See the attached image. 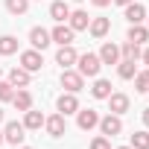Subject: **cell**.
<instances>
[{
    "mask_svg": "<svg viewBox=\"0 0 149 149\" xmlns=\"http://www.w3.org/2000/svg\"><path fill=\"white\" fill-rule=\"evenodd\" d=\"M61 88H64L67 94H79V91L85 88V76H82L79 70L64 67V70H61Z\"/></svg>",
    "mask_w": 149,
    "mask_h": 149,
    "instance_id": "cell-1",
    "label": "cell"
},
{
    "mask_svg": "<svg viewBox=\"0 0 149 149\" xmlns=\"http://www.w3.org/2000/svg\"><path fill=\"white\" fill-rule=\"evenodd\" d=\"M100 67H102V61H100V56H97V53H85V56H79V58H76V70L82 73V76H97Z\"/></svg>",
    "mask_w": 149,
    "mask_h": 149,
    "instance_id": "cell-2",
    "label": "cell"
},
{
    "mask_svg": "<svg viewBox=\"0 0 149 149\" xmlns=\"http://www.w3.org/2000/svg\"><path fill=\"white\" fill-rule=\"evenodd\" d=\"M24 137H26V129H24V123H18V120L6 123V129H3V140H6V143H12V146H21V143H24Z\"/></svg>",
    "mask_w": 149,
    "mask_h": 149,
    "instance_id": "cell-3",
    "label": "cell"
},
{
    "mask_svg": "<svg viewBox=\"0 0 149 149\" xmlns=\"http://www.w3.org/2000/svg\"><path fill=\"white\" fill-rule=\"evenodd\" d=\"M100 132H102L105 137L120 134V132H123V120H120V114H105V117H100Z\"/></svg>",
    "mask_w": 149,
    "mask_h": 149,
    "instance_id": "cell-4",
    "label": "cell"
},
{
    "mask_svg": "<svg viewBox=\"0 0 149 149\" xmlns=\"http://www.w3.org/2000/svg\"><path fill=\"white\" fill-rule=\"evenodd\" d=\"M76 126H79L82 132H91L94 126H100V114H97L94 108H79V111H76Z\"/></svg>",
    "mask_w": 149,
    "mask_h": 149,
    "instance_id": "cell-5",
    "label": "cell"
},
{
    "mask_svg": "<svg viewBox=\"0 0 149 149\" xmlns=\"http://www.w3.org/2000/svg\"><path fill=\"white\" fill-rule=\"evenodd\" d=\"M29 44H32V50H47L53 44V38H50V32L44 26H32L29 29Z\"/></svg>",
    "mask_w": 149,
    "mask_h": 149,
    "instance_id": "cell-6",
    "label": "cell"
},
{
    "mask_svg": "<svg viewBox=\"0 0 149 149\" xmlns=\"http://www.w3.org/2000/svg\"><path fill=\"white\" fill-rule=\"evenodd\" d=\"M21 67L29 70V73H35V70L44 67V56L38 50H26V53H21Z\"/></svg>",
    "mask_w": 149,
    "mask_h": 149,
    "instance_id": "cell-7",
    "label": "cell"
},
{
    "mask_svg": "<svg viewBox=\"0 0 149 149\" xmlns=\"http://www.w3.org/2000/svg\"><path fill=\"white\" fill-rule=\"evenodd\" d=\"M44 129H47V134H50V137H61V134H64V129H67V123H64V114L44 117Z\"/></svg>",
    "mask_w": 149,
    "mask_h": 149,
    "instance_id": "cell-8",
    "label": "cell"
},
{
    "mask_svg": "<svg viewBox=\"0 0 149 149\" xmlns=\"http://www.w3.org/2000/svg\"><path fill=\"white\" fill-rule=\"evenodd\" d=\"M56 108H58V114H76L79 111V100H76V94H61L58 97V102H56Z\"/></svg>",
    "mask_w": 149,
    "mask_h": 149,
    "instance_id": "cell-9",
    "label": "cell"
},
{
    "mask_svg": "<svg viewBox=\"0 0 149 149\" xmlns=\"http://www.w3.org/2000/svg\"><path fill=\"white\" fill-rule=\"evenodd\" d=\"M73 35H76V32H73L67 24H56V29L50 32V38H53L58 47H64V44H73Z\"/></svg>",
    "mask_w": 149,
    "mask_h": 149,
    "instance_id": "cell-10",
    "label": "cell"
},
{
    "mask_svg": "<svg viewBox=\"0 0 149 149\" xmlns=\"http://www.w3.org/2000/svg\"><path fill=\"white\" fill-rule=\"evenodd\" d=\"M76 58H79V53L73 50V44H64V47H58V53H56V64H61V67L76 64Z\"/></svg>",
    "mask_w": 149,
    "mask_h": 149,
    "instance_id": "cell-11",
    "label": "cell"
},
{
    "mask_svg": "<svg viewBox=\"0 0 149 149\" xmlns=\"http://www.w3.org/2000/svg\"><path fill=\"white\" fill-rule=\"evenodd\" d=\"M88 24H91V18H88V12H70V18H67V26L73 29V32H85L88 29Z\"/></svg>",
    "mask_w": 149,
    "mask_h": 149,
    "instance_id": "cell-12",
    "label": "cell"
},
{
    "mask_svg": "<svg viewBox=\"0 0 149 149\" xmlns=\"http://www.w3.org/2000/svg\"><path fill=\"white\" fill-rule=\"evenodd\" d=\"M108 29H111V21H108V18H91V24H88V32H91L94 38H105Z\"/></svg>",
    "mask_w": 149,
    "mask_h": 149,
    "instance_id": "cell-13",
    "label": "cell"
},
{
    "mask_svg": "<svg viewBox=\"0 0 149 149\" xmlns=\"http://www.w3.org/2000/svg\"><path fill=\"white\" fill-rule=\"evenodd\" d=\"M100 61H102V64H117V61H120V47L111 44V41H105L102 50H100Z\"/></svg>",
    "mask_w": 149,
    "mask_h": 149,
    "instance_id": "cell-14",
    "label": "cell"
},
{
    "mask_svg": "<svg viewBox=\"0 0 149 149\" xmlns=\"http://www.w3.org/2000/svg\"><path fill=\"white\" fill-rule=\"evenodd\" d=\"M50 18H53L56 24H64V21L70 18V6L64 3V0H56V3H50Z\"/></svg>",
    "mask_w": 149,
    "mask_h": 149,
    "instance_id": "cell-15",
    "label": "cell"
},
{
    "mask_svg": "<svg viewBox=\"0 0 149 149\" xmlns=\"http://www.w3.org/2000/svg\"><path fill=\"white\" fill-rule=\"evenodd\" d=\"M123 9H126V21H129V24H143V21H146V9L137 3V0L129 3V6H123Z\"/></svg>",
    "mask_w": 149,
    "mask_h": 149,
    "instance_id": "cell-16",
    "label": "cell"
},
{
    "mask_svg": "<svg viewBox=\"0 0 149 149\" xmlns=\"http://www.w3.org/2000/svg\"><path fill=\"white\" fill-rule=\"evenodd\" d=\"M108 108H111V114H126V111H129V97L111 91V97H108Z\"/></svg>",
    "mask_w": 149,
    "mask_h": 149,
    "instance_id": "cell-17",
    "label": "cell"
},
{
    "mask_svg": "<svg viewBox=\"0 0 149 149\" xmlns=\"http://www.w3.org/2000/svg\"><path fill=\"white\" fill-rule=\"evenodd\" d=\"M12 105H15L18 111H29V108H32V94L24 91V88H18L15 97H12Z\"/></svg>",
    "mask_w": 149,
    "mask_h": 149,
    "instance_id": "cell-18",
    "label": "cell"
},
{
    "mask_svg": "<svg viewBox=\"0 0 149 149\" xmlns=\"http://www.w3.org/2000/svg\"><path fill=\"white\" fill-rule=\"evenodd\" d=\"M129 41H132V44H146V41H149V29H146L143 24H132V26H129Z\"/></svg>",
    "mask_w": 149,
    "mask_h": 149,
    "instance_id": "cell-19",
    "label": "cell"
},
{
    "mask_svg": "<svg viewBox=\"0 0 149 149\" xmlns=\"http://www.w3.org/2000/svg\"><path fill=\"white\" fill-rule=\"evenodd\" d=\"M9 82H12L15 88H26V85H29V70L12 67V70H9Z\"/></svg>",
    "mask_w": 149,
    "mask_h": 149,
    "instance_id": "cell-20",
    "label": "cell"
},
{
    "mask_svg": "<svg viewBox=\"0 0 149 149\" xmlns=\"http://www.w3.org/2000/svg\"><path fill=\"white\" fill-rule=\"evenodd\" d=\"M134 73H137V64L132 58H120L117 61V76L120 79H134Z\"/></svg>",
    "mask_w": 149,
    "mask_h": 149,
    "instance_id": "cell-21",
    "label": "cell"
},
{
    "mask_svg": "<svg viewBox=\"0 0 149 149\" xmlns=\"http://www.w3.org/2000/svg\"><path fill=\"white\" fill-rule=\"evenodd\" d=\"M41 126H44V114H41V111H32V108L24 111V129H32V132H35V129H41Z\"/></svg>",
    "mask_w": 149,
    "mask_h": 149,
    "instance_id": "cell-22",
    "label": "cell"
},
{
    "mask_svg": "<svg viewBox=\"0 0 149 149\" xmlns=\"http://www.w3.org/2000/svg\"><path fill=\"white\" fill-rule=\"evenodd\" d=\"M91 94H94L97 100H108V97H111V82H108V79H97L94 88H91Z\"/></svg>",
    "mask_w": 149,
    "mask_h": 149,
    "instance_id": "cell-23",
    "label": "cell"
},
{
    "mask_svg": "<svg viewBox=\"0 0 149 149\" xmlns=\"http://www.w3.org/2000/svg\"><path fill=\"white\" fill-rule=\"evenodd\" d=\"M18 53V38L15 35H0V56H12Z\"/></svg>",
    "mask_w": 149,
    "mask_h": 149,
    "instance_id": "cell-24",
    "label": "cell"
},
{
    "mask_svg": "<svg viewBox=\"0 0 149 149\" xmlns=\"http://www.w3.org/2000/svg\"><path fill=\"white\" fill-rule=\"evenodd\" d=\"M140 53H143V50H140V44H132V41H126V44L120 47V56H123V58H132V61H137V58H140Z\"/></svg>",
    "mask_w": 149,
    "mask_h": 149,
    "instance_id": "cell-25",
    "label": "cell"
},
{
    "mask_svg": "<svg viewBox=\"0 0 149 149\" xmlns=\"http://www.w3.org/2000/svg\"><path fill=\"white\" fill-rule=\"evenodd\" d=\"M134 91H137V94H146V91H149V70L134 73Z\"/></svg>",
    "mask_w": 149,
    "mask_h": 149,
    "instance_id": "cell-26",
    "label": "cell"
},
{
    "mask_svg": "<svg viewBox=\"0 0 149 149\" xmlns=\"http://www.w3.org/2000/svg\"><path fill=\"white\" fill-rule=\"evenodd\" d=\"M129 146H134V149H149V132H134Z\"/></svg>",
    "mask_w": 149,
    "mask_h": 149,
    "instance_id": "cell-27",
    "label": "cell"
},
{
    "mask_svg": "<svg viewBox=\"0 0 149 149\" xmlns=\"http://www.w3.org/2000/svg\"><path fill=\"white\" fill-rule=\"evenodd\" d=\"M6 9H9L12 15H24V12L29 9V0H6Z\"/></svg>",
    "mask_w": 149,
    "mask_h": 149,
    "instance_id": "cell-28",
    "label": "cell"
},
{
    "mask_svg": "<svg viewBox=\"0 0 149 149\" xmlns=\"http://www.w3.org/2000/svg\"><path fill=\"white\" fill-rule=\"evenodd\" d=\"M12 97H15V85L0 79V102H12Z\"/></svg>",
    "mask_w": 149,
    "mask_h": 149,
    "instance_id": "cell-29",
    "label": "cell"
},
{
    "mask_svg": "<svg viewBox=\"0 0 149 149\" xmlns=\"http://www.w3.org/2000/svg\"><path fill=\"white\" fill-rule=\"evenodd\" d=\"M91 149H111V140H108L105 134H100V137L91 140Z\"/></svg>",
    "mask_w": 149,
    "mask_h": 149,
    "instance_id": "cell-30",
    "label": "cell"
},
{
    "mask_svg": "<svg viewBox=\"0 0 149 149\" xmlns=\"http://www.w3.org/2000/svg\"><path fill=\"white\" fill-rule=\"evenodd\" d=\"M143 126L149 129V108H143Z\"/></svg>",
    "mask_w": 149,
    "mask_h": 149,
    "instance_id": "cell-31",
    "label": "cell"
},
{
    "mask_svg": "<svg viewBox=\"0 0 149 149\" xmlns=\"http://www.w3.org/2000/svg\"><path fill=\"white\" fill-rule=\"evenodd\" d=\"M140 58H143V61H146V67H149V47H146V50L140 53Z\"/></svg>",
    "mask_w": 149,
    "mask_h": 149,
    "instance_id": "cell-32",
    "label": "cell"
},
{
    "mask_svg": "<svg viewBox=\"0 0 149 149\" xmlns=\"http://www.w3.org/2000/svg\"><path fill=\"white\" fill-rule=\"evenodd\" d=\"M91 3H94V6H108L111 0H91Z\"/></svg>",
    "mask_w": 149,
    "mask_h": 149,
    "instance_id": "cell-33",
    "label": "cell"
},
{
    "mask_svg": "<svg viewBox=\"0 0 149 149\" xmlns=\"http://www.w3.org/2000/svg\"><path fill=\"white\" fill-rule=\"evenodd\" d=\"M117 6H129V3H134V0H114Z\"/></svg>",
    "mask_w": 149,
    "mask_h": 149,
    "instance_id": "cell-34",
    "label": "cell"
},
{
    "mask_svg": "<svg viewBox=\"0 0 149 149\" xmlns=\"http://www.w3.org/2000/svg\"><path fill=\"white\" fill-rule=\"evenodd\" d=\"M0 123H3V108H0Z\"/></svg>",
    "mask_w": 149,
    "mask_h": 149,
    "instance_id": "cell-35",
    "label": "cell"
},
{
    "mask_svg": "<svg viewBox=\"0 0 149 149\" xmlns=\"http://www.w3.org/2000/svg\"><path fill=\"white\" fill-rule=\"evenodd\" d=\"M120 149H134V146H120Z\"/></svg>",
    "mask_w": 149,
    "mask_h": 149,
    "instance_id": "cell-36",
    "label": "cell"
},
{
    "mask_svg": "<svg viewBox=\"0 0 149 149\" xmlns=\"http://www.w3.org/2000/svg\"><path fill=\"white\" fill-rule=\"evenodd\" d=\"M0 79H3V67H0Z\"/></svg>",
    "mask_w": 149,
    "mask_h": 149,
    "instance_id": "cell-37",
    "label": "cell"
},
{
    "mask_svg": "<svg viewBox=\"0 0 149 149\" xmlns=\"http://www.w3.org/2000/svg\"><path fill=\"white\" fill-rule=\"evenodd\" d=\"M0 143H3V132H0Z\"/></svg>",
    "mask_w": 149,
    "mask_h": 149,
    "instance_id": "cell-38",
    "label": "cell"
},
{
    "mask_svg": "<svg viewBox=\"0 0 149 149\" xmlns=\"http://www.w3.org/2000/svg\"><path fill=\"white\" fill-rule=\"evenodd\" d=\"M73 3H82V0H73Z\"/></svg>",
    "mask_w": 149,
    "mask_h": 149,
    "instance_id": "cell-39",
    "label": "cell"
},
{
    "mask_svg": "<svg viewBox=\"0 0 149 149\" xmlns=\"http://www.w3.org/2000/svg\"><path fill=\"white\" fill-rule=\"evenodd\" d=\"M21 149H29V146H21Z\"/></svg>",
    "mask_w": 149,
    "mask_h": 149,
    "instance_id": "cell-40",
    "label": "cell"
},
{
    "mask_svg": "<svg viewBox=\"0 0 149 149\" xmlns=\"http://www.w3.org/2000/svg\"><path fill=\"white\" fill-rule=\"evenodd\" d=\"M146 21H149V18H146ZM146 29H149V26H146Z\"/></svg>",
    "mask_w": 149,
    "mask_h": 149,
    "instance_id": "cell-41",
    "label": "cell"
}]
</instances>
